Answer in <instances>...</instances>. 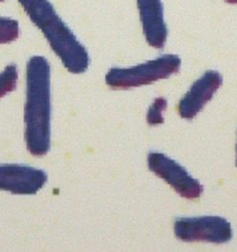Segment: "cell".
I'll return each mask as SVG.
<instances>
[{
  "mask_svg": "<svg viewBox=\"0 0 237 252\" xmlns=\"http://www.w3.org/2000/svg\"><path fill=\"white\" fill-rule=\"evenodd\" d=\"M50 66L43 56L32 57L27 65L25 139L29 152L43 157L50 148Z\"/></svg>",
  "mask_w": 237,
  "mask_h": 252,
  "instance_id": "6da1fadb",
  "label": "cell"
},
{
  "mask_svg": "<svg viewBox=\"0 0 237 252\" xmlns=\"http://www.w3.org/2000/svg\"><path fill=\"white\" fill-rule=\"evenodd\" d=\"M34 24L50 43L52 51L71 73L85 72L89 65V55L74 33L55 12L49 0H18Z\"/></svg>",
  "mask_w": 237,
  "mask_h": 252,
  "instance_id": "7a4b0ae2",
  "label": "cell"
},
{
  "mask_svg": "<svg viewBox=\"0 0 237 252\" xmlns=\"http://www.w3.org/2000/svg\"><path fill=\"white\" fill-rule=\"evenodd\" d=\"M180 58L175 54H165L146 63L128 68H111L105 76V83L113 89H131L150 85L178 72Z\"/></svg>",
  "mask_w": 237,
  "mask_h": 252,
  "instance_id": "3957f363",
  "label": "cell"
},
{
  "mask_svg": "<svg viewBox=\"0 0 237 252\" xmlns=\"http://www.w3.org/2000/svg\"><path fill=\"white\" fill-rule=\"evenodd\" d=\"M175 236L183 242L224 244L233 237L232 226L220 216L182 217L175 221Z\"/></svg>",
  "mask_w": 237,
  "mask_h": 252,
  "instance_id": "277c9868",
  "label": "cell"
},
{
  "mask_svg": "<svg viewBox=\"0 0 237 252\" xmlns=\"http://www.w3.org/2000/svg\"><path fill=\"white\" fill-rule=\"evenodd\" d=\"M150 171L163 178L175 191L186 199H197L203 187L196 178L175 160L160 152H151L147 158Z\"/></svg>",
  "mask_w": 237,
  "mask_h": 252,
  "instance_id": "5b68a950",
  "label": "cell"
},
{
  "mask_svg": "<svg viewBox=\"0 0 237 252\" xmlns=\"http://www.w3.org/2000/svg\"><path fill=\"white\" fill-rule=\"evenodd\" d=\"M48 180L40 169L19 164L0 165V189L14 194H35Z\"/></svg>",
  "mask_w": 237,
  "mask_h": 252,
  "instance_id": "8992f818",
  "label": "cell"
},
{
  "mask_svg": "<svg viewBox=\"0 0 237 252\" xmlns=\"http://www.w3.org/2000/svg\"><path fill=\"white\" fill-rule=\"evenodd\" d=\"M223 79L219 72L208 70L200 77L189 89L178 104V112L181 118L193 120L211 101L214 93L222 86Z\"/></svg>",
  "mask_w": 237,
  "mask_h": 252,
  "instance_id": "52a82bcc",
  "label": "cell"
},
{
  "mask_svg": "<svg viewBox=\"0 0 237 252\" xmlns=\"http://www.w3.org/2000/svg\"><path fill=\"white\" fill-rule=\"evenodd\" d=\"M145 39L151 47L163 49L168 30L164 20L162 0H137Z\"/></svg>",
  "mask_w": 237,
  "mask_h": 252,
  "instance_id": "ba28073f",
  "label": "cell"
},
{
  "mask_svg": "<svg viewBox=\"0 0 237 252\" xmlns=\"http://www.w3.org/2000/svg\"><path fill=\"white\" fill-rule=\"evenodd\" d=\"M17 68L15 64L8 65L0 73V99L14 90L17 83Z\"/></svg>",
  "mask_w": 237,
  "mask_h": 252,
  "instance_id": "9c48e42d",
  "label": "cell"
},
{
  "mask_svg": "<svg viewBox=\"0 0 237 252\" xmlns=\"http://www.w3.org/2000/svg\"><path fill=\"white\" fill-rule=\"evenodd\" d=\"M19 36L18 22L12 18L0 17V44H8Z\"/></svg>",
  "mask_w": 237,
  "mask_h": 252,
  "instance_id": "30bf717a",
  "label": "cell"
},
{
  "mask_svg": "<svg viewBox=\"0 0 237 252\" xmlns=\"http://www.w3.org/2000/svg\"><path fill=\"white\" fill-rule=\"evenodd\" d=\"M167 108V101L164 98H157L147 112L146 120L150 126H159L164 123L163 111Z\"/></svg>",
  "mask_w": 237,
  "mask_h": 252,
  "instance_id": "8fae6325",
  "label": "cell"
},
{
  "mask_svg": "<svg viewBox=\"0 0 237 252\" xmlns=\"http://www.w3.org/2000/svg\"><path fill=\"white\" fill-rule=\"evenodd\" d=\"M3 1H4V0H0V2H3Z\"/></svg>",
  "mask_w": 237,
  "mask_h": 252,
  "instance_id": "7c38bea8",
  "label": "cell"
}]
</instances>
